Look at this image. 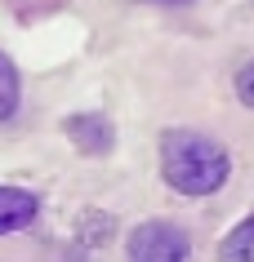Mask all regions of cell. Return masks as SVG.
<instances>
[{
    "mask_svg": "<svg viewBox=\"0 0 254 262\" xmlns=\"http://www.w3.org/2000/svg\"><path fill=\"white\" fill-rule=\"evenodd\" d=\"M219 262H254V213L227 231V240L219 245Z\"/></svg>",
    "mask_w": 254,
    "mask_h": 262,
    "instance_id": "cell-5",
    "label": "cell"
},
{
    "mask_svg": "<svg viewBox=\"0 0 254 262\" xmlns=\"http://www.w3.org/2000/svg\"><path fill=\"white\" fill-rule=\"evenodd\" d=\"M156 5H187V0H156Z\"/></svg>",
    "mask_w": 254,
    "mask_h": 262,
    "instance_id": "cell-8",
    "label": "cell"
},
{
    "mask_svg": "<svg viewBox=\"0 0 254 262\" xmlns=\"http://www.w3.org/2000/svg\"><path fill=\"white\" fill-rule=\"evenodd\" d=\"M18 102H23V80H18V67L0 54V124L18 116Z\"/></svg>",
    "mask_w": 254,
    "mask_h": 262,
    "instance_id": "cell-6",
    "label": "cell"
},
{
    "mask_svg": "<svg viewBox=\"0 0 254 262\" xmlns=\"http://www.w3.org/2000/svg\"><path fill=\"white\" fill-rule=\"evenodd\" d=\"M192 245L174 222H143L129 231V262H187Z\"/></svg>",
    "mask_w": 254,
    "mask_h": 262,
    "instance_id": "cell-2",
    "label": "cell"
},
{
    "mask_svg": "<svg viewBox=\"0 0 254 262\" xmlns=\"http://www.w3.org/2000/svg\"><path fill=\"white\" fill-rule=\"evenodd\" d=\"M237 98L245 102V107H254V58L241 67V76H237Z\"/></svg>",
    "mask_w": 254,
    "mask_h": 262,
    "instance_id": "cell-7",
    "label": "cell"
},
{
    "mask_svg": "<svg viewBox=\"0 0 254 262\" xmlns=\"http://www.w3.org/2000/svg\"><path fill=\"white\" fill-rule=\"evenodd\" d=\"M161 173L179 195H214L232 178V156L210 134L169 129L161 138Z\"/></svg>",
    "mask_w": 254,
    "mask_h": 262,
    "instance_id": "cell-1",
    "label": "cell"
},
{
    "mask_svg": "<svg viewBox=\"0 0 254 262\" xmlns=\"http://www.w3.org/2000/svg\"><path fill=\"white\" fill-rule=\"evenodd\" d=\"M63 129H67V138L76 151L85 156H107L116 147V134H112V120L107 116H99V111H85V116H67L63 120Z\"/></svg>",
    "mask_w": 254,
    "mask_h": 262,
    "instance_id": "cell-3",
    "label": "cell"
},
{
    "mask_svg": "<svg viewBox=\"0 0 254 262\" xmlns=\"http://www.w3.org/2000/svg\"><path fill=\"white\" fill-rule=\"evenodd\" d=\"M36 213H41V200L31 191H23V187H0V235L31 227Z\"/></svg>",
    "mask_w": 254,
    "mask_h": 262,
    "instance_id": "cell-4",
    "label": "cell"
}]
</instances>
